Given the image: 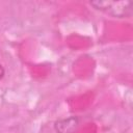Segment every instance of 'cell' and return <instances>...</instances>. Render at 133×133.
I'll return each instance as SVG.
<instances>
[{"instance_id":"6da1fadb","label":"cell","mask_w":133,"mask_h":133,"mask_svg":"<svg viewBox=\"0 0 133 133\" xmlns=\"http://www.w3.org/2000/svg\"><path fill=\"white\" fill-rule=\"evenodd\" d=\"M89 4L101 12H104L113 18H130L133 14V2L131 0L125 1H110V0H96L90 1Z\"/></svg>"},{"instance_id":"7a4b0ae2","label":"cell","mask_w":133,"mask_h":133,"mask_svg":"<svg viewBox=\"0 0 133 133\" xmlns=\"http://www.w3.org/2000/svg\"><path fill=\"white\" fill-rule=\"evenodd\" d=\"M79 126V117L72 115L69 117L59 118L54 123L56 133H74Z\"/></svg>"},{"instance_id":"3957f363","label":"cell","mask_w":133,"mask_h":133,"mask_svg":"<svg viewBox=\"0 0 133 133\" xmlns=\"http://www.w3.org/2000/svg\"><path fill=\"white\" fill-rule=\"evenodd\" d=\"M4 75H5V70H4V68L2 66V64H0V80L4 77Z\"/></svg>"}]
</instances>
